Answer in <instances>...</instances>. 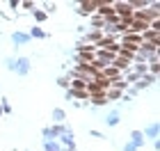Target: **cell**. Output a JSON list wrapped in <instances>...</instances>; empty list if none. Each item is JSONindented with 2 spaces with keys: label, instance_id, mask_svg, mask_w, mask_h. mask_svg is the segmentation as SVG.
<instances>
[{
  "label": "cell",
  "instance_id": "obj_7",
  "mask_svg": "<svg viewBox=\"0 0 160 151\" xmlns=\"http://www.w3.org/2000/svg\"><path fill=\"white\" fill-rule=\"evenodd\" d=\"M69 96H78V98H82V96H87L85 92H78V89H73V92H69Z\"/></svg>",
  "mask_w": 160,
  "mask_h": 151
},
{
  "label": "cell",
  "instance_id": "obj_3",
  "mask_svg": "<svg viewBox=\"0 0 160 151\" xmlns=\"http://www.w3.org/2000/svg\"><path fill=\"white\" fill-rule=\"evenodd\" d=\"M98 12L103 14V16H108V18H112V16H114V9H112V5H108V3H105V5H101V7H98Z\"/></svg>",
  "mask_w": 160,
  "mask_h": 151
},
{
  "label": "cell",
  "instance_id": "obj_6",
  "mask_svg": "<svg viewBox=\"0 0 160 151\" xmlns=\"http://www.w3.org/2000/svg\"><path fill=\"white\" fill-rule=\"evenodd\" d=\"M114 64H117V69H126V67H128V62L121 60V57H119V60H114Z\"/></svg>",
  "mask_w": 160,
  "mask_h": 151
},
{
  "label": "cell",
  "instance_id": "obj_4",
  "mask_svg": "<svg viewBox=\"0 0 160 151\" xmlns=\"http://www.w3.org/2000/svg\"><path fill=\"white\" fill-rule=\"evenodd\" d=\"M94 103H96V105H103V103H105V96H103V94H94Z\"/></svg>",
  "mask_w": 160,
  "mask_h": 151
},
{
  "label": "cell",
  "instance_id": "obj_5",
  "mask_svg": "<svg viewBox=\"0 0 160 151\" xmlns=\"http://www.w3.org/2000/svg\"><path fill=\"white\" fill-rule=\"evenodd\" d=\"M85 85H87V83H85V80H80V78H76V80H73V87H76L78 92H80V89H82V87H85Z\"/></svg>",
  "mask_w": 160,
  "mask_h": 151
},
{
  "label": "cell",
  "instance_id": "obj_2",
  "mask_svg": "<svg viewBox=\"0 0 160 151\" xmlns=\"http://www.w3.org/2000/svg\"><path fill=\"white\" fill-rule=\"evenodd\" d=\"M80 62H94V53L87 48H80Z\"/></svg>",
  "mask_w": 160,
  "mask_h": 151
},
{
  "label": "cell",
  "instance_id": "obj_1",
  "mask_svg": "<svg viewBox=\"0 0 160 151\" xmlns=\"http://www.w3.org/2000/svg\"><path fill=\"white\" fill-rule=\"evenodd\" d=\"M112 9L117 12L119 16H123V21H130V16H133V7H130L128 3H117Z\"/></svg>",
  "mask_w": 160,
  "mask_h": 151
}]
</instances>
